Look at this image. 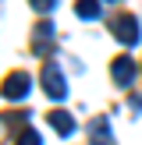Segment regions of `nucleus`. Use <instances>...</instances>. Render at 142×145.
I'll list each match as a JSON object with an SVG mask.
<instances>
[{"mask_svg":"<svg viewBox=\"0 0 142 145\" xmlns=\"http://www.w3.org/2000/svg\"><path fill=\"white\" fill-rule=\"evenodd\" d=\"M110 32L117 35L121 46H135V42H139V21H135L131 14H117V18L110 21Z\"/></svg>","mask_w":142,"mask_h":145,"instance_id":"nucleus-1","label":"nucleus"},{"mask_svg":"<svg viewBox=\"0 0 142 145\" xmlns=\"http://www.w3.org/2000/svg\"><path fill=\"white\" fill-rule=\"evenodd\" d=\"M43 89H46L50 99H64V96H68V82H64V74L53 67V64L43 67Z\"/></svg>","mask_w":142,"mask_h":145,"instance_id":"nucleus-2","label":"nucleus"},{"mask_svg":"<svg viewBox=\"0 0 142 145\" xmlns=\"http://www.w3.org/2000/svg\"><path fill=\"white\" fill-rule=\"evenodd\" d=\"M110 74H114V82H117V85H131L135 74H139V67H135V60H131L128 53H121V57H114Z\"/></svg>","mask_w":142,"mask_h":145,"instance_id":"nucleus-3","label":"nucleus"},{"mask_svg":"<svg viewBox=\"0 0 142 145\" xmlns=\"http://www.w3.org/2000/svg\"><path fill=\"white\" fill-rule=\"evenodd\" d=\"M28 85H32L28 74H11L4 82V99H25L28 96Z\"/></svg>","mask_w":142,"mask_h":145,"instance_id":"nucleus-4","label":"nucleus"},{"mask_svg":"<svg viewBox=\"0 0 142 145\" xmlns=\"http://www.w3.org/2000/svg\"><path fill=\"white\" fill-rule=\"evenodd\" d=\"M46 120H50V127H53V131H60V135H75V127H78L75 117H71L68 110H50Z\"/></svg>","mask_w":142,"mask_h":145,"instance_id":"nucleus-5","label":"nucleus"},{"mask_svg":"<svg viewBox=\"0 0 142 145\" xmlns=\"http://www.w3.org/2000/svg\"><path fill=\"white\" fill-rule=\"evenodd\" d=\"M89 142L92 145H110V120L106 117H96L89 124Z\"/></svg>","mask_w":142,"mask_h":145,"instance_id":"nucleus-6","label":"nucleus"},{"mask_svg":"<svg viewBox=\"0 0 142 145\" xmlns=\"http://www.w3.org/2000/svg\"><path fill=\"white\" fill-rule=\"evenodd\" d=\"M75 14H78V18H85V21L99 18V0H78V4H75Z\"/></svg>","mask_w":142,"mask_h":145,"instance_id":"nucleus-7","label":"nucleus"},{"mask_svg":"<svg viewBox=\"0 0 142 145\" xmlns=\"http://www.w3.org/2000/svg\"><path fill=\"white\" fill-rule=\"evenodd\" d=\"M14 145H43V135L32 131V127H21V131L14 135Z\"/></svg>","mask_w":142,"mask_h":145,"instance_id":"nucleus-8","label":"nucleus"},{"mask_svg":"<svg viewBox=\"0 0 142 145\" xmlns=\"http://www.w3.org/2000/svg\"><path fill=\"white\" fill-rule=\"evenodd\" d=\"M53 4H57V0H32V7H36L39 14H50V11H53Z\"/></svg>","mask_w":142,"mask_h":145,"instance_id":"nucleus-9","label":"nucleus"}]
</instances>
